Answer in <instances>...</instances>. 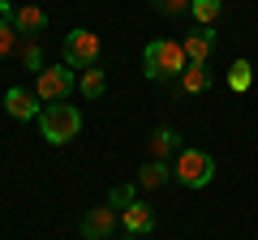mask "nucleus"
<instances>
[{"label": "nucleus", "instance_id": "aec40b11", "mask_svg": "<svg viewBox=\"0 0 258 240\" xmlns=\"http://www.w3.org/2000/svg\"><path fill=\"white\" fill-rule=\"evenodd\" d=\"M151 5H155V13H164V18H185L194 0H151Z\"/></svg>", "mask_w": 258, "mask_h": 240}, {"label": "nucleus", "instance_id": "9b49d317", "mask_svg": "<svg viewBox=\"0 0 258 240\" xmlns=\"http://www.w3.org/2000/svg\"><path fill=\"white\" fill-rule=\"evenodd\" d=\"M13 26H18V35H22V39H35V35H43L47 13H43V9H35V5H26V9L13 13Z\"/></svg>", "mask_w": 258, "mask_h": 240}, {"label": "nucleus", "instance_id": "0eeeda50", "mask_svg": "<svg viewBox=\"0 0 258 240\" xmlns=\"http://www.w3.org/2000/svg\"><path fill=\"white\" fill-rule=\"evenodd\" d=\"M181 47H185V56H189V65H207L211 52H215V26H194L189 35L181 39Z\"/></svg>", "mask_w": 258, "mask_h": 240}, {"label": "nucleus", "instance_id": "f8f14e48", "mask_svg": "<svg viewBox=\"0 0 258 240\" xmlns=\"http://www.w3.org/2000/svg\"><path fill=\"white\" fill-rule=\"evenodd\" d=\"M172 180V167L164 163V159H147V163L138 167V185L142 189H159V185H168Z\"/></svg>", "mask_w": 258, "mask_h": 240}, {"label": "nucleus", "instance_id": "423d86ee", "mask_svg": "<svg viewBox=\"0 0 258 240\" xmlns=\"http://www.w3.org/2000/svg\"><path fill=\"white\" fill-rule=\"evenodd\" d=\"M5 111H9L13 120H39V94L26 90V86H9L5 90Z\"/></svg>", "mask_w": 258, "mask_h": 240}, {"label": "nucleus", "instance_id": "6ab92c4d", "mask_svg": "<svg viewBox=\"0 0 258 240\" xmlns=\"http://www.w3.org/2000/svg\"><path fill=\"white\" fill-rule=\"evenodd\" d=\"M13 52H18V26L0 18V60H5V56H13Z\"/></svg>", "mask_w": 258, "mask_h": 240}, {"label": "nucleus", "instance_id": "6e6552de", "mask_svg": "<svg viewBox=\"0 0 258 240\" xmlns=\"http://www.w3.org/2000/svg\"><path fill=\"white\" fill-rule=\"evenodd\" d=\"M116 231V210L112 206H95V210L82 214V236L86 240H112Z\"/></svg>", "mask_w": 258, "mask_h": 240}, {"label": "nucleus", "instance_id": "4468645a", "mask_svg": "<svg viewBox=\"0 0 258 240\" xmlns=\"http://www.w3.org/2000/svg\"><path fill=\"white\" fill-rule=\"evenodd\" d=\"M249 86H254V65H249V60H232V65H228V90L232 94H245Z\"/></svg>", "mask_w": 258, "mask_h": 240}, {"label": "nucleus", "instance_id": "f3484780", "mask_svg": "<svg viewBox=\"0 0 258 240\" xmlns=\"http://www.w3.org/2000/svg\"><path fill=\"white\" fill-rule=\"evenodd\" d=\"M189 13L198 18V26H215V22H220V13H224V0H194Z\"/></svg>", "mask_w": 258, "mask_h": 240}, {"label": "nucleus", "instance_id": "39448f33", "mask_svg": "<svg viewBox=\"0 0 258 240\" xmlns=\"http://www.w3.org/2000/svg\"><path fill=\"white\" fill-rule=\"evenodd\" d=\"M95 60H99V35H91V30H69L64 35V65L69 69H95Z\"/></svg>", "mask_w": 258, "mask_h": 240}, {"label": "nucleus", "instance_id": "7ed1b4c3", "mask_svg": "<svg viewBox=\"0 0 258 240\" xmlns=\"http://www.w3.org/2000/svg\"><path fill=\"white\" fill-rule=\"evenodd\" d=\"M211 176H215V159L207 150H181L172 163V180L181 189H207Z\"/></svg>", "mask_w": 258, "mask_h": 240}, {"label": "nucleus", "instance_id": "412c9836", "mask_svg": "<svg viewBox=\"0 0 258 240\" xmlns=\"http://www.w3.org/2000/svg\"><path fill=\"white\" fill-rule=\"evenodd\" d=\"M13 13H18V9H9V0H0V18H5V22H13Z\"/></svg>", "mask_w": 258, "mask_h": 240}, {"label": "nucleus", "instance_id": "20e7f679", "mask_svg": "<svg viewBox=\"0 0 258 240\" xmlns=\"http://www.w3.org/2000/svg\"><path fill=\"white\" fill-rule=\"evenodd\" d=\"M74 90H78V73H74L69 65H47L43 73L35 77V94H39V103H64Z\"/></svg>", "mask_w": 258, "mask_h": 240}, {"label": "nucleus", "instance_id": "1a4fd4ad", "mask_svg": "<svg viewBox=\"0 0 258 240\" xmlns=\"http://www.w3.org/2000/svg\"><path fill=\"white\" fill-rule=\"evenodd\" d=\"M120 227H125V236H147L151 227H155V210H151L147 202H134L120 210Z\"/></svg>", "mask_w": 258, "mask_h": 240}, {"label": "nucleus", "instance_id": "a211bd4d", "mask_svg": "<svg viewBox=\"0 0 258 240\" xmlns=\"http://www.w3.org/2000/svg\"><path fill=\"white\" fill-rule=\"evenodd\" d=\"M134 202H138V189L134 185H112V193H108L112 210H125V206H134Z\"/></svg>", "mask_w": 258, "mask_h": 240}, {"label": "nucleus", "instance_id": "dca6fc26", "mask_svg": "<svg viewBox=\"0 0 258 240\" xmlns=\"http://www.w3.org/2000/svg\"><path fill=\"white\" fill-rule=\"evenodd\" d=\"M103 86H108L103 69H82V77H78V90H82V99H99Z\"/></svg>", "mask_w": 258, "mask_h": 240}, {"label": "nucleus", "instance_id": "ddd939ff", "mask_svg": "<svg viewBox=\"0 0 258 240\" xmlns=\"http://www.w3.org/2000/svg\"><path fill=\"white\" fill-rule=\"evenodd\" d=\"M211 90V69L207 65H189L181 73V94H207Z\"/></svg>", "mask_w": 258, "mask_h": 240}, {"label": "nucleus", "instance_id": "f257e3e1", "mask_svg": "<svg viewBox=\"0 0 258 240\" xmlns=\"http://www.w3.org/2000/svg\"><path fill=\"white\" fill-rule=\"evenodd\" d=\"M185 69H189V56H185V47L172 43V39H151L147 52H142V73H147L151 82L181 77Z\"/></svg>", "mask_w": 258, "mask_h": 240}, {"label": "nucleus", "instance_id": "2eb2a0df", "mask_svg": "<svg viewBox=\"0 0 258 240\" xmlns=\"http://www.w3.org/2000/svg\"><path fill=\"white\" fill-rule=\"evenodd\" d=\"M18 60H22V65H26L35 77L47 69V65H43V52H39V43H35V39H22V43H18Z\"/></svg>", "mask_w": 258, "mask_h": 240}, {"label": "nucleus", "instance_id": "f03ea898", "mask_svg": "<svg viewBox=\"0 0 258 240\" xmlns=\"http://www.w3.org/2000/svg\"><path fill=\"white\" fill-rule=\"evenodd\" d=\"M39 129H43V142L47 146H64L82 133V111L74 103H47L39 111Z\"/></svg>", "mask_w": 258, "mask_h": 240}, {"label": "nucleus", "instance_id": "9d476101", "mask_svg": "<svg viewBox=\"0 0 258 240\" xmlns=\"http://www.w3.org/2000/svg\"><path fill=\"white\" fill-rule=\"evenodd\" d=\"M147 146H151V159H164V163H168V155H181V150H185L181 146V133H176L172 125H159V129L147 138Z\"/></svg>", "mask_w": 258, "mask_h": 240}]
</instances>
